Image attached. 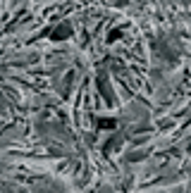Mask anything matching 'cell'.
Listing matches in <instances>:
<instances>
[{
  "label": "cell",
  "mask_w": 191,
  "mask_h": 193,
  "mask_svg": "<svg viewBox=\"0 0 191 193\" xmlns=\"http://www.w3.org/2000/svg\"><path fill=\"white\" fill-rule=\"evenodd\" d=\"M67 34H69V29H67V26H62L60 31H55L53 36H55V38H60V36H67Z\"/></svg>",
  "instance_id": "1"
},
{
  "label": "cell",
  "mask_w": 191,
  "mask_h": 193,
  "mask_svg": "<svg viewBox=\"0 0 191 193\" xmlns=\"http://www.w3.org/2000/svg\"><path fill=\"white\" fill-rule=\"evenodd\" d=\"M98 127H115V122H112V119H100Z\"/></svg>",
  "instance_id": "2"
}]
</instances>
